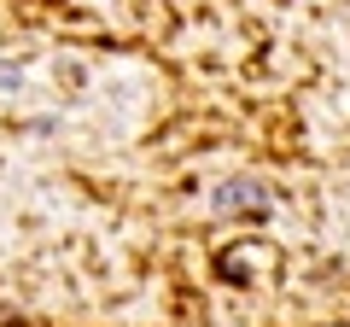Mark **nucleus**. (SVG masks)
Returning a JSON list of instances; mask_svg holds the SVG:
<instances>
[{
	"instance_id": "f257e3e1",
	"label": "nucleus",
	"mask_w": 350,
	"mask_h": 327,
	"mask_svg": "<svg viewBox=\"0 0 350 327\" xmlns=\"http://www.w3.org/2000/svg\"><path fill=\"white\" fill-rule=\"evenodd\" d=\"M234 205H269V193L257 181H228V187H216V211H234Z\"/></svg>"
}]
</instances>
